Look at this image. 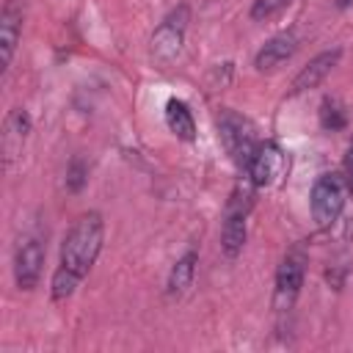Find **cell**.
I'll return each instance as SVG.
<instances>
[{
	"label": "cell",
	"instance_id": "6da1fadb",
	"mask_svg": "<svg viewBox=\"0 0 353 353\" xmlns=\"http://www.w3.org/2000/svg\"><path fill=\"white\" fill-rule=\"evenodd\" d=\"M102 243H105V221H102V215L94 212V210L77 215L74 223L69 226V232L63 234L58 268H55V273L50 279L52 301L61 303V301L74 295L80 281L97 265V259L102 254Z\"/></svg>",
	"mask_w": 353,
	"mask_h": 353
},
{
	"label": "cell",
	"instance_id": "7a4b0ae2",
	"mask_svg": "<svg viewBox=\"0 0 353 353\" xmlns=\"http://www.w3.org/2000/svg\"><path fill=\"white\" fill-rule=\"evenodd\" d=\"M347 193H350V182L342 174H320L312 185L309 193V207H312V218L320 229H328L339 221L345 204H347Z\"/></svg>",
	"mask_w": 353,
	"mask_h": 353
},
{
	"label": "cell",
	"instance_id": "3957f363",
	"mask_svg": "<svg viewBox=\"0 0 353 353\" xmlns=\"http://www.w3.org/2000/svg\"><path fill=\"white\" fill-rule=\"evenodd\" d=\"M215 124H218L221 146L226 149V154L232 157V163H234L237 168H248V163H251V157H254V152H256V146H259L251 121L243 119L240 113L223 108V110L218 113Z\"/></svg>",
	"mask_w": 353,
	"mask_h": 353
},
{
	"label": "cell",
	"instance_id": "277c9868",
	"mask_svg": "<svg viewBox=\"0 0 353 353\" xmlns=\"http://www.w3.org/2000/svg\"><path fill=\"white\" fill-rule=\"evenodd\" d=\"M306 276V256L301 251H290L276 270V284H273V309L276 312H290L301 295Z\"/></svg>",
	"mask_w": 353,
	"mask_h": 353
},
{
	"label": "cell",
	"instance_id": "5b68a950",
	"mask_svg": "<svg viewBox=\"0 0 353 353\" xmlns=\"http://www.w3.org/2000/svg\"><path fill=\"white\" fill-rule=\"evenodd\" d=\"M188 22H190V8L182 3L176 6L152 33V55L157 61H174L185 44V33H188Z\"/></svg>",
	"mask_w": 353,
	"mask_h": 353
},
{
	"label": "cell",
	"instance_id": "8992f818",
	"mask_svg": "<svg viewBox=\"0 0 353 353\" xmlns=\"http://www.w3.org/2000/svg\"><path fill=\"white\" fill-rule=\"evenodd\" d=\"M44 254H47V248L39 234L19 237V243L14 248V281L19 290L30 292L33 287H39L41 270H44Z\"/></svg>",
	"mask_w": 353,
	"mask_h": 353
},
{
	"label": "cell",
	"instance_id": "52a82bcc",
	"mask_svg": "<svg viewBox=\"0 0 353 353\" xmlns=\"http://www.w3.org/2000/svg\"><path fill=\"white\" fill-rule=\"evenodd\" d=\"M245 171H248V179H251L254 188H270L287 174V154L279 143L265 141V143L256 146Z\"/></svg>",
	"mask_w": 353,
	"mask_h": 353
},
{
	"label": "cell",
	"instance_id": "ba28073f",
	"mask_svg": "<svg viewBox=\"0 0 353 353\" xmlns=\"http://www.w3.org/2000/svg\"><path fill=\"white\" fill-rule=\"evenodd\" d=\"M248 199L243 201L240 196H234L226 204V215H223V226H221V251L226 259H237L243 254L245 237H248Z\"/></svg>",
	"mask_w": 353,
	"mask_h": 353
},
{
	"label": "cell",
	"instance_id": "9c48e42d",
	"mask_svg": "<svg viewBox=\"0 0 353 353\" xmlns=\"http://www.w3.org/2000/svg\"><path fill=\"white\" fill-rule=\"evenodd\" d=\"M298 50V36L292 30H281L276 36H270L254 55V66L256 72H270V69H279L284 61H290Z\"/></svg>",
	"mask_w": 353,
	"mask_h": 353
},
{
	"label": "cell",
	"instance_id": "30bf717a",
	"mask_svg": "<svg viewBox=\"0 0 353 353\" xmlns=\"http://www.w3.org/2000/svg\"><path fill=\"white\" fill-rule=\"evenodd\" d=\"M22 19H25V0H6L0 14V44H3V63L11 66L19 36H22Z\"/></svg>",
	"mask_w": 353,
	"mask_h": 353
},
{
	"label": "cell",
	"instance_id": "8fae6325",
	"mask_svg": "<svg viewBox=\"0 0 353 353\" xmlns=\"http://www.w3.org/2000/svg\"><path fill=\"white\" fill-rule=\"evenodd\" d=\"M339 58H342V50H339V47L325 50V52H317V55H314V58L295 74V80H292V94L317 88V85L334 72V66L339 63Z\"/></svg>",
	"mask_w": 353,
	"mask_h": 353
},
{
	"label": "cell",
	"instance_id": "7c38bea8",
	"mask_svg": "<svg viewBox=\"0 0 353 353\" xmlns=\"http://www.w3.org/2000/svg\"><path fill=\"white\" fill-rule=\"evenodd\" d=\"M30 116L22 110V108H14L8 116H6V124H3V154H6V163H11L14 157L22 154V146L30 135Z\"/></svg>",
	"mask_w": 353,
	"mask_h": 353
},
{
	"label": "cell",
	"instance_id": "4fadbf2b",
	"mask_svg": "<svg viewBox=\"0 0 353 353\" xmlns=\"http://www.w3.org/2000/svg\"><path fill=\"white\" fill-rule=\"evenodd\" d=\"M165 127L185 143L196 141V119H193L190 108L182 99H168L165 102Z\"/></svg>",
	"mask_w": 353,
	"mask_h": 353
},
{
	"label": "cell",
	"instance_id": "5bb4252c",
	"mask_svg": "<svg viewBox=\"0 0 353 353\" xmlns=\"http://www.w3.org/2000/svg\"><path fill=\"white\" fill-rule=\"evenodd\" d=\"M196 265H199V254L190 248V251H185L176 262H174V268H171V273H168V295L171 298H179V295H185L188 290H190V284H193V279H196Z\"/></svg>",
	"mask_w": 353,
	"mask_h": 353
},
{
	"label": "cell",
	"instance_id": "9a60e30c",
	"mask_svg": "<svg viewBox=\"0 0 353 353\" xmlns=\"http://www.w3.org/2000/svg\"><path fill=\"white\" fill-rule=\"evenodd\" d=\"M345 121H347L345 108H342L336 99H325V102L320 105V124H323V130L336 132V130L345 127Z\"/></svg>",
	"mask_w": 353,
	"mask_h": 353
},
{
	"label": "cell",
	"instance_id": "2e32d148",
	"mask_svg": "<svg viewBox=\"0 0 353 353\" xmlns=\"http://www.w3.org/2000/svg\"><path fill=\"white\" fill-rule=\"evenodd\" d=\"M287 3H290V0H254V6H251V19H254V22L270 19V17H276L281 8H287Z\"/></svg>",
	"mask_w": 353,
	"mask_h": 353
},
{
	"label": "cell",
	"instance_id": "e0dca14e",
	"mask_svg": "<svg viewBox=\"0 0 353 353\" xmlns=\"http://www.w3.org/2000/svg\"><path fill=\"white\" fill-rule=\"evenodd\" d=\"M85 179H88L85 163H83V160H72V165H69V171H66V188H69L72 193H77V190L85 185Z\"/></svg>",
	"mask_w": 353,
	"mask_h": 353
},
{
	"label": "cell",
	"instance_id": "ac0fdd59",
	"mask_svg": "<svg viewBox=\"0 0 353 353\" xmlns=\"http://www.w3.org/2000/svg\"><path fill=\"white\" fill-rule=\"evenodd\" d=\"M345 171H347V182H350V188H353V146H350L347 154H345Z\"/></svg>",
	"mask_w": 353,
	"mask_h": 353
},
{
	"label": "cell",
	"instance_id": "d6986e66",
	"mask_svg": "<svg viewBox=\"0 0 353 353\" xmlns=\"http://www.w3.org/2000/svg\"><path fill=\"white\" fill-rule=\"evenodd\" d=\"M334 6L336 8H347V6H353V0H334Z\"/></svg>",
	"mask_w": 353,
	"mask_h": 353
}]
</instances>
